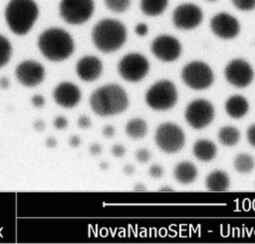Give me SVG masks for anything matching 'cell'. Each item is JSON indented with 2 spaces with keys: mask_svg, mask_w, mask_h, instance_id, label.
Instances as JSON below:
<instances>
[{
  "mask_svg": "<svg viewBox=\"0 0 255 244\" xmlns=\"http://www.w3.org/2000/svg\"><path fill=\"white\" fill-rule=\"evenodd\" d=\"M90 106L100 117H110L125 112L128 100L125 90L116 84L98 88L90 97Z\"/></svg>",
  "mask_w": 255,
  "mask_h": 244,
  "instance_id": "cell-1",
  "label": "cell"
},
{
  "mask_svg": "<svg viewBox=\"0 0 255 244\" xmlns=\"http://www.w3.org/2000/svg\"><path fill=\"white\" fill-rule=\"evenodd\" d=\"M38 47L43 56L53 62L68 59L75 49L72 36L64 29L55 27L41 33L38 38Z\"/></svg>",
  "mask_w": 255,
  "mask_h": 244,
  "instance_id": "cell-2",
  "label": "cell"
},
{
  "mask_svg": "<svg viewBox=\"0 0 255 244\" xmlns=\"http://www.w3.org/2000/svg\"><path fill=\"white\" fill-rule=\"evenodd\" d=\"M92 40L96 48L101 52H115L126 43V26L116 19H103L94 26Z\"/></svg>",
  "mask_w": 255,
  "mask_h": 244,
  "instance_id": "cell-3",
  "label": "cell"
},
{
  "mask_svg": "<svg viewBox=\"0 0 255 244\" xmlns=\"http://www.w3.org/2000/svg\"><path fill=\"white\" fill-rule=\"evenodd\" d=\"M38 14L34 0H10L5 9V20L14 34L22 36L31 30Z\"/></svg>",
  "mask_w": 255,
  "mask_h": 244,
  "instance_id": "cell-4",
  "label": "cell"
},
{
  "mask_svg": "<svg viewBox=\"0 0 255 244\" xmlns=\"http://www.w3.org/2000/svg\"><path fill=\"white\" fill-rule=\"evenodd\" d=\"M147 106L155 111H167L177 102V91L172 82L160 80L153 84L145 94Z\"/></svg>",
  "mask_w": 255,
  "mask_h": 244,
  "instance_id": "cell-5",
  "label": "cell"
},
{
  "mask_svg": "<svg viewBox=\"0 0 255 244\" xmlns=\"http://www.w3.org/2000/svg\"><path fill=\"white\" fill-rule=\"evenodd\" d=\"M95 10L94 0H61V18L68 24L80 25L87 22Z\"/></svg>",
  "mask_w": 255,
  "mask_h": 244,
  "instance_id": "cell-6",
  "label": "cell"
},
{
  "mask_svg": "<svg viewBox=\"0 0 255 244\" xmlns=\"http://www.w3.org/2000/svg\"><path fill=\"white\" fill-rule=\"evenodd\" d=\"M181 78L186 86L197 91L209 88L214 80L211 68L201 61L186 64L182 69Z\"/></svg>",
  "mask_w": 255,
  "mask_h": 244,
  "instance_id": "cell-7",
  "label": "cell"
},
{
  "mask_svg": "<svg viewBox=\"0 0 255 244\" xmlns=\"http://www.w3.org/2000/svg\"><path fill=\"white\" fill-rule=\"evenodd\" d=\"M154 140L160 150L166 153H175L183 147L185 137L178 125L172 122H163L157 126Z\"/></svg>",
  "mask_w": 255,
  "mask_h": 244,
  "instance_id": "cell-8",
  "label": "cell"
},
{
  "mask_svg": "<svg viewBox=\"0 0 255 244\" xmlns=\"http://www.w3.org/2000/svg\"><path fill=\"white\" fill-rule=\"evenodd\" d=\"M118 71L121 77L131 83L142 80L149 71L147 59L139 53H129L124 56L118 65Z\"/></svg>",
  "mask_w": 255,
  "mask_h": 244,
  "instance_id": "cell-9",
  "label": "cell"
},
{
  "mask_svg": "<svg viewBox=\"0 0 255 244\" xmlns=\"http://www.w3.org/2000/svg\"><path fill=\"white\" fill-rule=\"evenodd\" d=\"M184 117L190 126L201 129L213 121L214 108L206 100H194L186 107Z\"/></svg>",
  "mask_w": 255,
  "mask_h": 244,
  "instance_id": "cell-10",
  "label": "cell"
},
{
  "mask_svg": "<svg viewBox=\"0 0 255 244\" xmlns=\"http://www.w3.org/2000/svg\"><path fill=\"white\" fill-rule=\"evenodd\" d=\"M203 20L201 8L190 2L179 4L172 13V23L180 30H192L200 25Z\"/></svg>",
  "mask_w": 255,
  "mask_h": 244,
  "instance_id": "cell-11",
  "label": "cell"
},
{
  "mask_svg": "<svg viewBox=\"0 0 255 244\" xmlns=\"http://www.w3.org/2000/svg\"><path fill=\"white\" fill-rule=\"evenodd\" d=\"M224 76L232 86L245 88L253 81L254 72L251 65L244 59H234L226 65Z\"/></svg>",
  "mask_w": 255,
  "mask_h": 244,
  "instance_id": "cell-12",
  "label": "cell"
},
{
  "mask_svg": "<svg viewBox=\"0 0 255 244\" xmlns=\"http://www.w3.org/2000/svg\"><path fill=\"white\" fill-rule=\"evenodd\" d=\"M181 44L173 36L159 35L155 37L150 45L151 53L162 62H173L181 55Z\"/></svg>",
  "mask_w": 255,
  "mask_h": 244,
  "instance_id": "cell-13",
  "label": "cell"
},
{
  "mask_svg": "<svg viewBox=\"0 0 255 244\" xmlns=\"http://www.w3.org/2000/svg\"><path fill=\"white\" fill-rule=\"evenodd\" d=\"M210 28L215 36L224 40H230L240 32L238 20L227 12H219L210 20Z\"/></svg>",
  "mask_w": 255,
  "mask_h": 244,
  "instance_id": "cell-14",
  "label": "cell"
},
{
  "mask_svg": "<svg viewBox=\"0 0 255 244\" xmlns=\"http://www.w3.org/2000/svg\"><path fill=\"white\" fill-rule=\"evenodd\" d=\"M15 75L21 85L25 87H36L43 82L45 70L40 63L33 60H26L16 67Z\"/></svg>",
  "mask_w": 255,
  "mask_h": 244,
  "instance_id": "cell-15",
  "label": "cell"
},
{
  "mask_svg": "<svg viewBox=\"0 0 255 244\" xmlns=\"http://www.w3.org/2000/svg\"><path fill=\"white\" fill-rule=\"evenodd\" d=\"M81 91L73 83L63 82L59 84L53 91V98L55 102L66 109L76 107L81 101Z\"/></svg>",
  "mask_w": 255,
  "mask_h": 244,
  "instance_id": "cell-16",
  "label": "cell"
},
{
  "mask_svg": "<svg viewBox=\"0 0 255 244\" xmlns=\"http://www.w3.org/2000/svg\"><path fill=\"white\" fill-rule=\"evenodd\" d=\"M76 72L81 80L93 82L97 80L103 72L102 61L96 56H85L78 61Z\"/></svg>",
  "mask_w": 255,
  "mask_h": 244,
  "instance_id": "cell-17",
  "label": "cell"
},
{
  "mask_svg": "<svg viewBox=\"0 0 255 244\" xmlns=\"http://www.w3.org/2000/svg\"><path fill=\"white\" fill-rule=\"evenodd\" d=\"M249 110V104L247 100L239 95L230 97L225 103V111L227 115L233 119L243 118Z\"/></svg>",
  "mask_w": 255,
  "mask_h": 244,
  "instance_id": "cell-18",
  "label": "cell"
},
{
  "mask_svg": "<svg viewBox=\"0 0 255 244\" xmlns=\"http://www.w3.org/2000/svg\"><path fill=\"white\" fill-rule=\"evenodd\" d=\"M176 181L181 184H189L197 177V169L194 164L189 161H181L177 163L173 170Z\"/></svg>",
  "mask_w": 255,
  "mask_h": 244,
  "instance_id": "cell-19",
  "label": "cell"
},
{
  "mask_svg": "<svg viewBox=\"0 0 255 244\" xmlns=\"http://www.w3.org/2000/svg\"><path fill=\"white\" fill-rule=\"evenodd\" d=\"M229 176L223 170H214L210 172L205 180L206 187L210 191H225L229 187Z\"/></svg>",
  "mask_w": 255,
  "mask_h": 244,
  "instance_id": "cell-20",
  "label": "cell"
},
{
  "mask_svg": "<svg viewBox=\"0 0 255 244\" xmlns=\"http://www.w3.org/2000/svg\"><path fill=\"white\" fill-rule=\"evenodd\" d=\"M192 150L197 159L205 162L212 160L216 155V146L208 139H198L193 144Z\"/></svg>",
  "mask_w": 255,
  "mask_h": 244,
  "instance_id": "cell-21",
  "label": "cell"
},
{
  "mask_svg": "<svg viewBox=\"0 0 255 244\" xmlns=\"http://www.w3.org/2000/svg\"><path fill=\"white\" fill-rule=\"evenodd\" d=\"M168 0H140V11L149 17L161 15L167 8Z\"/></svg>",
  "mask_w": 255,
  "mask_h": 244,
  "instance_id": "cell-22",
  "label": "cell"
},
{
  "mask_svg": "<svg viewBox=\"0 0 255 244\" xmlns=\"http://www.w3.org/2000/svg\"><path fill=\"white\" fill-rule=\"evenodd\" d=\"M127 134L134 139H138L143 137L147 132V124L146 122L139 118L131 119L128 122L126 125Z\"/></svg>",
  "mask_w": 255,
  "mask_h": 244,
  "instance_id": "cell-23",
  "label": "cell"
},
{
  "mask_svg": "<svg viewBox=\"0 0 255 244\" xmlns=\"http://www.w3.org/2000/svg\"><path fill=\"white\" fill-rule=\"evenodd\" d=\"M218 138L223 145L233 146L238 142L240 138V132L235 126L225 125L219 129Z\"/></svg>",
  "mask_w": 255,
  "mask_h": 244,
  "instance_id": "cell-24",
  "label": "cell"
},
{
  "mask_svg": "<svg viewBox=\"0 0 255 244\" xmlns=\"http://www.w3.org/2000/svg\"><path fill=\"white\" fill-rule=\"evenodd\" d=\"M255 165L253 157L248 153H239L234 159V167L240 173H249Z\"/></svg>",
  "mask_w": 255,
  "mask_h": 244,
  "instance_id": "cell-25",
  "label": "cell"
},
{
  "mask_svg": "<svg viewBox=\"0 0 255 244\" xmlns=\"http://www.w3.org/2000/svg\"><path fill=\"white\" fill-rule=\"evenodd\" d=\"M12 54V47L9 40L0 35V68L4 67L10 60Z\"/></svg>",
  "mask_w": 255,
  "mask_h": 244,
  "instance_id": "cell-26",
  "label": "cell"
},
{
  "mask_svg": "<svg viewBox=\"0 0 255 244\" xmlns=\"http://www.w3.org/2000/svg\"><path fill=\"white\" fill-rule=\"evenodd\" d=\"M106 7L115 13H123L128 9L131 0H104Z\"/></svg>",
  "mask_w": 255,
  "mask_h": 244,
  "instance_id": "cell-27",
  "label": "cell"
},
{
  "mask_svg": "<svg viewBox=\"0 0 255 244\" xmlns=\"http://www.w3.org/2000/svg\"><path fill=\"white\" fill-rule=\"evenodd\" d=\"M231 2L240 11H252L255 9V0H231Z\"/></svg>",
  "mask_w": 255,
  "mask_h": 244,
  "instance_id": "cell-28",
  "label": "cell"
},
{
  "mask_svg": "<svg viewBox=\"0 0 255 244\" xmlns=\"http://www.w3.org/2000/svg\"><path fill=\"white\" fill-rule=\"evenodd\" d=\"M134 155L135 159L140 163H146L150 158V152L146 148H138Z\"/></svg>",
  "mask_w": 255,
  "mask_h": 244,
  "instance_id": "cell-29",
  "label": "cell"
},
{
  "mask_svg": "<svg viewBox=\"0 0 255 244\" xmlns=\"http://www.w3.org/2000/svg\"><path fill=\"white\" fill-rule=\"evenodd\" d=\"M163 168L158 164H152L148 168V175L152 178H159L163 175Z\"/></svg>",
  "mask_w": 255,
  "mask_h": 244,
  "instance_id": "cell-30",
  "label": "cell"
},
{
  "mask_svg": "<svg viewBox=\"0 0 255 244\" xmlns=\"http://www.w3.org/2000/svg\"><path fill=\"white\" fill-rule=\"evenodd\" d=\"M53 124L54 126L57 128V129H64L68 126V121L65 117H62V116H59L57 117L54 122H53Z\"/></svg>",
  "mask_w": 255,
  "mask_h": 244,
  "instance_id": "cell-31",
  "label": "cell"
},
{
  "mask_svg": "<svg viewBox=\"0 0 255 244\" xmlns=\"http://www.w3.org/2000/svg\"><path fill=\"white\" fill-rule=\"evenodd\" d=\"M134 32L139 37H144L148 33V26L145 23H138L134 27Z\"/></svg>",
  "mask_w": 255,
  "mask_h": 244,
  "instance_id": "cell-32",
  "label": "cell"
},
{
  "mask_svg": "<svg viewBox=\"0 0 255 244\" xmlns=\"http://www.w3.org/2000/svg\"><path fill=\"white\" fill-rule=\"evenodd\" d=\"M91 124H92V122L88 116L83 115L78 119V125L81 128H88L91 126Z\"/></svg>",
  "mask_w": 255,
  "mask_h": 244,
  "instance_id": "cell-33",
  "label": "cell"
},
{
  "mask_svg": "<svg viewBox=\"0 0 255 244\" xmlns=\"http://www.w3.org/2000/svg\"><path fill=\"white\" fill-rule=\"evenodd\" d=\"M112 153L116 157H122L126 153V148L122 144H115L112 146Z\"/></svg>",
  "mask_w": 255,
  "mask_h": 244,
  "instance_id": "cell-34",
  "label": "cell"
},
{
  "mask_svg": "<svg viewBox=\"0 0 255 244\" xmlns=\"http://www.w3.org/2000/svg\"><path fill=\"white\" fill-rule=\"evenodd\" d=\"M31 103H32V105H33L35 108L41 109V108L44 106V104H45V99H44L43 96H41V95H35V96L32 97Z\"/></svg>",
  "mask_w": 255,
  "mask_h": 244,
  "instance_id": "cell-35",
  "label": "cell"
},
{
  "mask_svg": "<svg viewBox=\"0 0 255 244\" xmlns=\"http://www.w3.org/2000/svg\"><path fill=\"white\" fill-rule=\"evenodd\" d=\"M247 139L248 142L255 147V123L251 124L247 129Z\"/></svg>",
  "mask_w": 255,
  "mask_h": 244,
  "instance_id": "cell-36",
  "label": "cell"
},
{
  "mask_svg": "<svg viewBox=\"0 0 255 244\" xmlns=\"http://www.w3.org/2000/svg\"><path fill=\"white\" fill-rule=\"evenodd\" d=\"M116 133V129L113 125L111 124H108V125H105L104 128H103V134L106 136V137H113Z\"/></svg>",
  "mask_w": 255,
  "mask_h": 244,
  "instance_id": "cell-37",
  "label": "cell"
},
{
  "mask_svg": "<svg viewBox=\"0 0 255 244\" xmlns=\"http://www.w3.org/2000/svg\"><path fill=\"white\" fill-rule=\"evenodd\" d=\"M89 151L92 155L94 156H97L99 154H101L102 152V146L99 144V143H93L91 144V146L89 147Z\"/></svg>",
  "mask_w": 255,
  "mask_h": 244,
  "instance_id": "cell-38",
  "label": "cell"
},
{
  "mask_svg": "<svg viewBox=\"0 0 255 244\" xmlns=\"http://www.w3.org/2000/svg\"><path fill=\"white\" fill-rule=\"evenodd\" d=\"M82 140H81V137L78 136V135H72L70 138H69V144L72 146V147H78L80 146Z\"/></svg>",
  "mask_w": 255,
  "mask_h": 244,
  "instance_id": "cell-39",
  "label": "cell"
},
{
  "mask_svg": "<svg viewBox=\"0 0 255 244\" xmlns=\"http://www.w3.org/2000/svg\"><path fill=\"white\" fill-rule=\"evenodd\" d=\"M33 127L37 131H42L45 128V122L42 120H37L33 123Z\"/></svg>",
  "mask_w": 255,
  "mask_h": 244,
  "instance_id": "cell-40",
  "label": "cell"
},
{
  "mask_svg": "<svg viewBox=\"0 0 255 244\" xmlns=\"http://www.w3.org/2000/svg\"><path fill=\"white\" fill-rule=\"evenodd\" d=\"M134 166L132 165V164H126L125 166H124V172H125V174H127V175H131V174H133L134 173Z\"/></svg>",
  "mask_w": 255,
  "mask_h": 244,
  "instance_id": "cell-41",
  "label": "cell"
},
{
  "mask_svg": "<svg viewBox=\"0 0 255 244\" xmlns=\"http://www.w3.org/2000/svg\"><path fill=\"white\" fill-rule=\"evenodd\" d=\"M46 145L49 147V148H54L56 145H57V139L55 137H48L46 139Z\"/></svg>",
  "mask_w": 255,
  "mask_h": 244,
  "instance_id": "cell-42",
  "label": "cell"
},
{
  "mask_svg": "<svg viewBox=\"0 0 255 244\" xmlns=\"http://www.w3.org/2000/svg\"><path fill=\"white\" fill-rule=\"evenodd\" d=\"M9 85H10V82L6 77L0 78V88L1 89H7V88H9Z\"/></svg>",
  "mask_w": 255,
  "mask_h": 244,
  "instance_id": "cell-43",
  "label": "cell"
},
{
  "mask_svg": "<svg viewBox=\"0 0 255 244\" xmlns=\"http://www.w3.org/2000/svg\"><path fill=\"white\" fill-rule=\"evenodd\" d=\"M134 190L135 191H145L146 189H145V186L142 183H137L134 186Z\"/></svg>",
  "mask_w": 255,
  "mask_h": 244,
  "instance_id": "cell-44",
  "label": "cell"
},
{
  "mask_svg": "<svg viewBox=\"0 0 255 244\" xmlns=\"http://www.w3.org/2000/svg\"><path fill=\"white\" fill-rule=\"evenodd\" d=\"M100 167H101V169L106 170V169H108V168H109V164H108V162L103 161V162H101V163H100Z\"/></svg>",
  "mask_w": 255,
  "mask_h": 244,
  "instance_id": "cell-45",
  "label": "cell"
},
{
  "mask_svg": "<svg viewBox=\"0 0 255 244\" xmlns=\"http://www.w3.org/2000/svg\"><path fill=\"white\" fill-rule=\"evenodd\" d=\"M159 191H173V188H171L169 186H162V187H160Z\"/></svg>",
  "mask_w": 255,
  "mask_h": 244,
  "instance_id": "cell-46",
  "label": "cell"
},
{
  "mask_svg": "<svg viewBox=\"0 0 255 244\" xmlns=\"http://www.w3.org/2000/svg\"><path fill=\"white\" fill-rule=\"evenodd\" d=\"M206 1H208V2H215V1H217V0H206Z\"/></svg>",
  "mask_w": 255,
  "mask_h": 244,
  "instance_id": "cell-47",
  "label": "cell"
}]
</instances>
